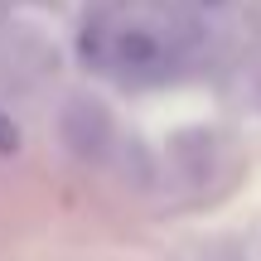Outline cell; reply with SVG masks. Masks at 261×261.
<instances>
[{
    "label": "cell",
    "instance_id": "8992f818",
    "mask_svg": "<svg viewBox=\"0 0 261 261\" xmlns=\"http://www.w3.org/2000/svg\"><path fill=\"white\" fill-rule=\"evenodd\" d=\"M15 150H19V126L0 112V155H15Z\"/></svg>",
    "mask_w": 261,
    "mask_h": 261
},
{
    "label": "cell",
    "instance_id": "ba28073f",
    "mask_svg": "<svg viewBox=\"0 0 261 261\" xmlns=\"http://www.w3.org/2000/svg\"><path fill=\"white\" fill-rule=\"evenodd\" d=\"M198 261H232V256H227V252H203Z\"/></svg>",
    "mask_w": 261,
    "mask_h": 261
},
{
    "label": "cell",
    "instance_id": "30bf717a",
    "mask_svg": "<svg viewBox=\"0 0 261 261\" xmlns=\"http://www.w3.org/2000/svg\"><path fill=\"white\" fill-rule=\"evenodd\" d=\"M0 29H5V15H0Z\"/></svg>",
    "mask_w": 261,
    "mask_h": 261
},
{
    "label": "cell",
    "instance_id": "277c9868",
    "mask_svg": "<svg viewBox=\"0 0 261 261\" xmlns=\"http://www.w3.org/2000/svg\"><path fill=\"white\" fill-rule=\"evenodd\" d=\"M169 169H174V179L184 189H203L208 179L218 174V136L203 130V126L179 130V136L169 140Z\"/></svg>",
    "mask_w": 261,
    "mask_h": 261
},
{
    "label": "cell",
    "instance_id": "5b68a950",
    "mask_svg": "<svg viewBox=\"0 0 261 261\" xmlns=\"http://www.w3.org/2000/svg\"><path fill=\"white\" fill-rule=\"evenodd\" d=\"M112 165H116V174H121L130 189H150V184L160 179V160H155V150H150L145 140H136V136L116 145Z\"/></svg>",
    "mask_w": 261,
    "mask_h": 261
},
{
    "label": "cell",
    "instance_id": "52a82bcc",
    "mask_svg": "<svg viewBox=\"0 0 261 261\" xmlns=\"http://www.w3.org/2000/svg\"><path fill=\"white\" fill-rule=\"evenodd\" d=\"M189 5H194L198 15H203V10H208V15H213V10H223V5H232V0H189Z\"/></svg>",
    "mask_w": 261,
    "mask_h": 261
},
{
    "label": "cell",
    "instance_id": "6da1fadb",
    "mask_svg": "<svg viewBox=\"0 0 261 261\" xmlns=\"http://www.w3.org/2000/svg\"><path fill=\"white\" fill-rule=\"evenodd\" d=\"M203 48V24L198 15H174V19H130L116 10H97L83 24V58L97 63L102 73L121 83H165L179 63Z\"/></svg>",
    "mask_w": 261,
    "mask_h": 261
},
{
    "label": "cell",
    "instance_id": "9c48e42d",
    "mask_svg": "<svg viewBox=\"0 0 261 261\" xmlns=\"http://www.w3.org/2000/svg\"><path fill=\"white\" fill-rule=\"evenodd\" d=\"M256 107H261V73H256Z\"/></svg>",
    "mask_w": 261,
    "mask_h": 261
},
{
    "label": "cell",
    "instance_id": "3957f363",
    "mask_svg": "<svg viewBox=\"0 0 261 261\" xmlns=\"http://www.w3.org/2000/svg\"><path fill=\"white\" fill-rule=\"evenodd\" d=\"M58 73V44L34 24H5L0 29V87L34 92L39 83Z\"/></svg>",
    "mask_w": 261,
    "mask_h": 261
},
{
    "label": "cell",
    "instance_id": "7a4b0ae2",
    "mask_svg": "<svg viewBox=\"0 0 261 261\" xmlns=\"http://www.w3.org/2000/svg\"><path fill=\"white\" fill-rule=\"evenodd\" d=\"M54 130H58V145L77 160V165H112L116 145H121V130H116V116L102 97L92 92H68L58 102V116H54Z\"/></svg>",
    "mask_w": 261,
    "mask_h": 261
}]
</instances>
